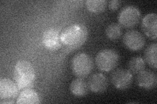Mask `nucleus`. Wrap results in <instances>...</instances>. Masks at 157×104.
Wrapping results in <instances>:
<instances>
[{
	"label": "nucleus",
	"mask_w": 157,
	"mask_h": 104,
	"mask_svg": "<svg viewBox=\"0 0 157 104\" xmlns=\"http://www.w3.org/2000/svg\"><path fill=\"white\" fill-rule=\"evenodd\" d=\"M88 38V29L84 24L73 23L61 32L62 44L69 48L77 49L85 43Z\"/></svg>",
	"instance_id": "nucleus-1"
},
{
	"label": "nucleus",
	"mask_w": 157,
	"mask_h": 104,
	"mask_svg": "<svg viewBox=\"0 0 157 104\" xmlns=\"http://www.w3.org/2000/svg\"><path fill=\"white\" fill-rule=\"evenodd\" d=\"M36 74L32 64L25 60L18 61L14 67V81L20 91L31 88L33 86Z\"/></svg>",
	"instance_id": "nucleus-2"
},
{
	"label": "nucleus",
	"mask_w": 157,
	"mask_h": 104,
	"mask_svg": "<svg viewBox=\"0 0 157 104\" xmlns=\"http://www.w3.org/2000/svg\"><path fill=\"white\" fill-rule=\"evenodd\" d=\"M94 68V61L88 54L78 53L73 56L71 61L73 74L77 77L85 78L91 74Z\"/></svg>",
	"instance_id": "nucleus-3"
},
{
	"label": "nucleus",
	"mask_w": 157,
	"mask_h": 104,
	"mask_svg": "<svg viewBox=\"0 0 157 104\" xmlns=\"http://www.w3.org/2000/svg\"><path fill=\"white\" fill-rule=\"evenodd\" d=\"M119 62L118 53L111 49H104L97 53L95 63L98 68L104 72H109L117 66Z\"/></svg>",
	"instance_id": "nucleus-4"
},
{
	"label": "nucleus",
	"mask_w": 157,
	"mask_h": 104,
	"mask_svg": "<svg viewBox=\"0 0 157 104\" xmlns=\"http://www.w3.org/2000/svg\"><path fill=\"white\" fill-rule=\"evenodd\" d=\"M118 22L124 29H132L139 23L141 20V13L139 9L128 5L122 8L118 14Z\"/></svg>",
	"instance_id": "nucleus-5"
},
{
	"label": "nucleus",
	"mask_w": 157,
	"mask_h": 104,
	"mask_svg": "<svg viewBox=\"0 0 157 104\" xmlns=\"http://www.w3.org/2000/svg\"><path fill=\"white\" fill-rule=\"evenodd\" d=\"M17 84L7 78L0 80V103H14L19 95Z\"/></svg>",
	"instance_id": "nucleus-6"
},
{
	"label": "nucleus",
	"mask_w": 157,
	"mask_h": 104,
	"mask_svg": "<svg viewBox=\"0 0 157 104\" xmlns=\"http://www.w3.org/2000/svg\"><path fill=\"white\" fill-rule=\"evenodd\" d=\"M111 82L118 90H127L133 82V74L126 69H117L111 74Z\"/></svg>",
	"instance_id": "nucleus-7"
},
{
	"label": "nucleus",
	"mask_w": 157,
	"mask_h": 104,
	"mask_svg": "<svg viewBox=\"0 0 157 104\" xmlns=\"http://www.w3.org/2000/svg\"><path fill=\"white\" fill-rule=\"evenodd\" d=\"M122 42L126 48L130 50L139 51L144 47L145 38L144 34L140 31L131 29L124 33Z\"/></svg>",
	"instance_id": "nucleus-8"
},
{
	"label": "nucleus",
	"mask_w": 157,
	"mask_h": 104,
	"mask_svg": "<svg viewBox=\"0 0 157 104\" xmlns=\"http://www.w3.org/2000/svg\"><path fill=\"white\" fill-rule=\"evenodd\" d=\"M44 47L50 51H56L62 46L61 33L56 28H48L44 32L42 37Z\"/></svg>",
	"instance_id": "nucleus-9"
},
{
	"label": "nucleus",
	"mask_w": 157,
	"mask_h": 104,
	"mask_svg": "<svg viewBox=\"0 0 157 104\" xmlns=\"http://www.w3.org/2000/svg\"><path fill=\"white\" fill-rule=\"evenodd\" d=\"M88 87L94 93L100 94L105 92L109 85V80L102 73H95L91 75L88 80Z\"/></svg>",
	"instance_id": "nucleus-10"
},
{
	"label": "nucleus",
	"mask_w": 157,
	"mask_h": 104,
	"mask_svg": "<svg viewBox=\"0 0 157 104\" xmlns=\"http://www.w3.org/2000/svg\"><path fill=\"white\" fill-rule=\"evenodd\" d=\"M157 16L156 13L147 14L142 19L141 29L145 35L152 40L157 37Z\"/></svg>",
	"instance_id": "nucleus-11"
},
{
	"label": "nucleus",
	"mask_w": 157,
	"mask_h": 104,
	"mask_svg": "<svg viewBox=\"0 0 157 104\" xmlns=\"http://www.w3.org/2000/svg\"><path fill=\"white\" fill-rule=\"evenodd\" d=\"M136 83L140 87L145 90H151L157 84V77L155 72L144 70L137 74Z\"/></svg>",
	"instance_id": "nucleus-12"
},
{
	"label": "nucleus",
	"mask_w": 157,
	"mask_h": 104,
	"mask_svg": "<svg viewBox=\"0 0 157 104\" xmlns=\"http://www.w3.org/2000/svg\"><path fill=\"white\" fill-rule=\"evenodd\" d=\"M72 95L77 97H83L86 96L89 91L88 81L84 78L78 77L72 81L70 87Z\"/></svg>",
	"instance_id": "nucleus-13"
},
{
	"label": "nucleus",
	"mask_w": 157,
	"mask_h": 104,
	"mask_svg": "<svg viewBox=\"0 0 157 104\" xmlns=\"http://www.w3.org/2000/svg\"><path fill=\"white\" fill-rule=\"evenodd\" d=\"M16 103L18 104H38L40 103V101L37 92L31 88L21 91L18 96Z\"/></svg>",
	"instance_id": "nucleus-14"
},
{
	"label": "nucleus",
	"mask_w": 157,
	"mask_h": 104,
	"mask_svg": "<svg viewBox=\"0 0 157 104\" xmlns=\"http://www.w3.org/2000/svg\"><path fill=\"white\" fill-rule=\"evenodd\" d=\"M157 44L152 43L147 47L144 52V60L149 65L154 69L157 68Z\"/></svg>",
	"instance_id": "nucleus-15"
},
{
	"label": "nucleus",
	"mask_w": 157,
	"mask_h": 104,
	"mask_svg": "<svg viewBox=\"0 0 157 104\" xmlns=\"http://www.w3.org/2000/svg\"><path fill=\"white\" fill-rule=\"evenodd\" d=\"M107 3L106 0H87L85 2L88 11L95 14L104 12L107 8Z\"/></svg>",
	"instance_id": "nucleus-16"
},
{
	"label": "nucleus",
	"mask_w": 157,
	"mask_h": 104,
	"mask_svg": "<svg viewBox=\"0 0 157 104\" xmlns=\"http://www.w3.org/2000/svg\"><path fill=\"white\" fill-rule=\"evenodd\" d=\"M128 68L132 74H138L145 70V61L144 59L140 56L132 57L128 63Z\"/></svg>",
	"instance_id": "nucleus-17"
},
{
	"label": "nucleus",
	"mask_w": 157,
	"mask_h": 104,
	"mask_svg": "<svg viewBox=\"0 0 157 104\" xmlns=\"http://www.w3.org/2000/svg\"><path fill=\"white\" fill-rule=\"evenodd\" d=\"M106 37L111 41L119 39L122 34V27L119 23H112L105 29Z\"/></svg>",
	"instance_id": "nucleus-18"
},
{
	"label": "nucleus",
	"mask_w": 157,
	"mask_h": 104,
	"mask_svg": "<svg viewBox=\"0 0 157 104\" xmlns=\"http://www.w3.org/2000/svg\"><path fill=\"white\" fill-rule=\"evenodd\" d=\"M121 5V2L119 0H112L108 2L107 6L109 9L111 11H115L117 9H119Z\"/></svg>",
	"instance_id": "nucleus-19"
}]
</instances>
